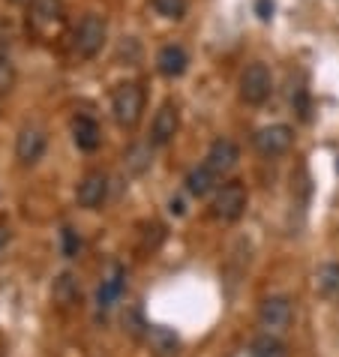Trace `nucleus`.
I'll list each match as a JSON object with an SVG mask.
<instances>
[{
  "mask_svg": "<svg viewBox=\"0 0 339 357\" xmlns=\"http://www.w3.org/2000/svg\"><path fill=\"white\" fill-rule=\"evenodd\" d=\"M273 93V75L264 63H249L241 75V99L246 105H262Z\"/></svg>",
  "mask_w": 339,
  "mask_h": 357,
  "instance_id": "f03ea898",
  "label": "nucleus"
},
{
  "mask_svg": "<svg viewBox=\"0 0 339 357\" xmlns=\"http://www.w3.org/2000/svg\"><path fill=\"white\" fill-rule=\"evenodd\" d=\"M6 243H9V228H6L3 222H0V252L6 250Z\"/></svg>",
  "mask_w": 339,
  "mask_h": 357,
  "instance_id": "bb28decb",
  "label": "nucleus"
},
{
  "mask_svg": "<svg viewBox=\"0 0 339 357\" xmlns=\"http://www.w3.org/2000/svg\"><path fill=\"white\" fill-rule=\"evenodd\" d=\"M112 112H114V121L126 126V130L138 126V121H142V114H144V87L135 82L121 84L112 96Z\"/></svg>",
  "mask_w": 339,
  "mask_h": 357,
  "instance_id": "f257e3e1",
  "label": "nucleus"
},
{
  "mask_svg": "<svg viewBox=\"0 0 339 357\" xmlns=\"http://www.w3.org/2000/svg\"><path fill=\"white\" fill-rule=\"evenodd\" d=\"M246 202H249V195H246V186L241 181L225 183L213 198V216L216 220H223V222L241 220L243 211H246Z\"/></svg>",
  "mask_w": 339,
  "mask_h": 357,
  "instance_id": "20e7f679",
  "label": "nucleus"
},
{
  "mask_svg": "<svg viewBox=\"0 0 339 357\" xmlns=\"http://www.w3.org/2000/svg\"><path fill=\"white\" fill-rule=\"evenodd\" d=\"M13 84H15V66L3 52H0V93H9Z\"/></svg>",
  "mask_w": 339,
  "mask_h": 357,
  "instance_id": "4be33fe9",
  "label": "nucleus"
},
{
  "mask_svg": "<svg viewBox=\"0 0 339 357\" xmlns=\"http://www.w3.org/2000/svg\"><path fill=\"white\" fill-rule=\"evenodd\" d=\"M315 289L331 301H339V264H324L315 273Z\"/></svg>",
  "mask_w": 339,
  "mask_h": 357,
  "instance_id": "dca6fc26",
  "label": "nucleus"
},
{
  "mask_svg": "<svg viewBox=\"0 0 339 357\" xmlns=\"http://www.w3.org/2000/svg\"><path fill=\"white\" fill-rule=\"evenodd\" d=\"M45 153V132L39 126H24L15 138V156L22 165H36Z\"/></svg>",
  "mask_w": 339,
  "mask_h": 357,
  "instance_id": "6e6552de",
  "label": "nucleus"
},
{
  "mask_svg": "<svg viewBox=\"0 0 339 357\" xmlns=\"http://www.w3.org/2000/svg\"><path fill=\"white\" fill-rule=\"evenodd\" d=\"M255 13H258L262 22H267V18L273 15V3H271V0H255Z\"/></svg>",
  "mask_w": 339,
  "mask_h": 357,
  "instance_id": "a878e982",
  "label": "nucleus"
},
{
  "mask_svg": "<svg viewBox=\"0 0 339 357\" xmlns=\"http://www.w3.org/2000/svg\"><path fill=\"white\" fill-rule=\"evenodd\" d=\"M73 138L78 144V151H96L99 142H103V132H99V123L91 117H75L73 121Z\"/></svg>",
  "mask_w": 339,
  "mask_h": 357,
  "instance_id": "2eb2a0df",
  "label": "nucleus"
},
{
  "mask_svg": "<svg viewBox=\"0 0 339 357\" xmlns=\"http://www.w3.org/2000/svg\"><path fill=\"white\" fill-rule=\"evenodd\" d=\"M144 342L153 357H177L181 354V336L168 327H147Z\"/></svg>",
  "mask_w": 339,
  "mask_h": 357,
  "instance_id": "f8f14e48",
  "label": "nucleus"
},
{
  "mask_svg": "<svg viewBox=\"0 0 339 357\" xmlns=\"http://www.w3.org/2000/svg\"><path fill=\"white\" fill-rule=\"evenodd\" d=\"M15 3H31V0H15Z\"/></svg>",
  "mask_w": 339,
  "mask_h": 357,
  "instance_id": "c756f323",
  "label": "nucleus"
},
{
  "mask_svg": "<svg viewBox=\"0 0 339 357\" xmlns=\"http://www.w3.org/2000/svg\"><path fill=\"white\" fill-rule=\"evenodd\" d=\"M63 15H66L63 0H31V24L36 33L48 36V33L61 31Z\"/></svg>",
  "mask_w": 339,
  "mask_h": 357,
  "instance_id": "423d86ee",
  "label": "nucleus"
},
{
  "mask_svg": "<svg viewBox=\"0 0 339 357\" xmlns=\"http://www.w3.org/2000/svg\"><path fill=\"white\" fill-rule=\"evenodd\" d=\"M237 160H241V151H237V144L232 138H216L211 144V151H207V165L216 174H228L237 165Z\"/></svg>",
  "mask_w": 339,
  "mask_h": 357,
  "instance_id": "9b49d317",
  "label": "nucleus"
},
{
  "mask_svg": "<svg viewBox=\"0 0 339 357\" xmlns=\"http://www.w3.org/2000/svg\"><path fill=\"white\" fill-rule=\"evenodd\" d=\"M253 144L262 156H282V153L292 151L294 130L285 126V123H271V126H264V130H258L253 135Z\"/></svg>",
  "mask_w": 339,
  "mask_h": 357,
  "instance_id": "39448f33",
  "label": "nucleus"
},
{
  "mask_svg": "<svg viewBox=\"0 0 339 357\" xmlns=\"http://www.w3.org/2000/svg\"><path fill=\"white\" fill-rule=\"evenodd\" d=\"M151 6L156 9V15L168 18V22H181L186 15V0H151Z\"/></svg>",
  "mask_w": 339,
  "mask_h": 357,
  "instance_id": "a211bd4d",
  "label": "nucleus"
},
{
  "mask_svg": "<svg viewBox=\"0 0 339 357\" xmlns=\"http://www.w3.org/2000/svg\"><path fill=\"white\" fill-rule=\"evenodd\" d=\"M105 195H108V177L103 172L84 174L82 183H78V190H75L78 204L87 207V211H96V207L105 202Z\"/></svg>",
  "mask_w": 339,
  "mask_h": 357,
  "instance_id": "1a4fd4ad",
  "label": "nucleus"
},
{
  "mask_svg": "<svg viewBox=\"0 0 339 357\" xmlns=\"http://www.w3.org/2000/svg\"><path fill=\"white\" fill-rule=\"evenodd\" d=\"M249 351H253L255 357H288L285 342L279 340V336H273V333H262L253 342V349H249Z\"/></svg>",
  "mask_w": 339,
  "mask_h": 357,
  "instance_id": "f3484780",
  "label": "nucleus"
},
{
  "mask_svg": "<svg viewBox=\"0 0 339 357\" xmlns=\"http://www.w3.org/2000/svg\"><path fill=\"white\" fill-rule=\"evenodd\" d=\"M292 319H294V310H292L288 297H267V301H262V306H258V321L273 333L285 331V327L292 324Z\"/></svg>",
  "mask_w": 339,
  "mask_h": 357,
  "instance_id": "0eeeda50",
  "label": "nucleus"
},
{
  "mask_svg": "<svg viewBox=\"0 0 339 357\" xmlns=\"http://www.w3.org/2000/svg\"><path fill=\"white\" fill-rule=\"evenodd\" d=\"M163 241H165V228L159 225V222H151V225L144 228V234H142V246H144V250H151V252H153Z\"/></svg>",
  "mask_w": 339,
  "mask_h": 357,
  "instance_id": "5701e85b",
  "label": "nucleus"
},
{
  "mask_svg": "<svg viewBox=\"0 0 339 357\" xmlns=\"http://www.w3.org/2000/svg\"><path fill=\"white\" fill-rule=\"evenodd\" d=\"M54 301L63 303V306H69V303L78 301V285H75V280H73L69 273H63L61 280L54 282Z\"/></svg>",
  "mask_w": 339,
  "mask_h": 357,
  "instance_id": "aec40b11",
  "label": "nucleus"
},
{
  "mask_svg": "<svg viewBox=\"0 0 339 357\" xmlns=\"http://www.w3.org/2000/svg\"><path fill=\"white\" fill-rule=\"evenodd\" d=\"M123 324H126V331L133 336H144L147 327H151V324H144V319H142V312H138V310H129L123 315Z\"/></svg>",
  "mask_w": 339,
  "mask_h": 357,
  "instance_id": "b1692460",
  "label": "nucleus"
},
{
  "mask_svg": "<svg viewBox=\"0 0 339 357\" xmlns=\"http://www.w3.org/2000/svg\"><path fill=\"white\" fill-rule=\"evenodd\" d=\"M219 177H223V174H216L207 162H204V165H198V168H193V172L186 174V192H189V195H195V198L211 195V192L216 190Z\"/></svg>",
  "mask_w": 339,
  "mask_h": 357,
  "instance_id": "4468645a",
  "label": "nucleus"
},
{
  "mask_svg": "<svg viewBox=\"0 0 339 357\" xmlns=\"http://www.w3.org/2000/svg\"><path fill=\"white\" fill-rule=\"evenodd\" d=\"M78 250H82V237H78L73 228H63V255H69V259H75Z\"/></svg>",
  "mask_w": 339,
  "mask_h": 357,
  "instance_id": "393cba45",
  "label": "nucleus"
},
{
  "mask_svg": "<svg viewBox=\"0 0 339 357\" xmlns=\"http://www.w3.org/2000/svg\"><path fill=\"white\" fill-rule=\"evenodd\" d=\"M172 213L181 216V213H183V202H172Z\"/></svg>",
  "mask_w": 339,
  "mask_h": 357,
  "instance_id": "cd10ccee",
  "label": "nucleus"
},
{
  "mask_svg": "<svg viewBox=\"0 0 339 357\" xmlns=\"http://www.w3.org/2000/svg\"><path fill=\"white\" fill-rule=\"evenodd\" d=\"M234 357H255L253 351H241V354H234Z\"/></svg>",
  "mask_w": 339,
  "mask_h": 357,
  "instance_id": "c85d7f7f",
  "label": "nucleus"
},
{
  "mask_svg": "<svg viewBox=\"0 0 339 357\" xmlns=\"http://www.w3.org/2000/svg\"><path fill=\"white\" fill-rule=\"evenodd\" d=\"M121 291H123V273H114L112 280H105L103 289H99V306L108 310V306H112L117 297H121Z\"/></svg>",
  "mask_w": 339,
  "mask_h": 357,
  "instance_id": "6ab92c4d",
  "label": "nucleus"
},
{
  "mask_svg": "<svg viewBox=\"0 0 339 357\" xmlns=\"http://www.w3.org/2000/svg\"><path fill=\"white\" fill-rule=\"evenodd\" d=\"M189 66V54L183 45H165L163 52L156 54V69L163 73L165 78H181Z\"/></svg>",
  "mask_w": 339,
  "mask_h": 357,
  "instance_id": "ddd939ff",
  "label": "nucleus"
},
{
  "mask_svg": "<svg viewBox=\"0 0 339 357\" xmlns=\"http://www.w3.org/2000/svg\"><path fill=\"white\" fill-rule=\"evenodd\" d=\"M126 165H129V172L142 174L144 168L151 165V147H147V144H135L133 151L126 153Z\"/></svg>",
  "mask_w": 339,
  "mask_h": 357,
  "instance_id": "412c9836",
  "label": "nucleus"
},
{
  "mask_svg": "<svg viewBox=\"0 0 339 357\" xmlns=\"http://www.w3.org/2000/svg\"><path fill=\"white\" fill-rule=\"evenodd\" d=\"M105 45V18L99 15H84L82 24H78L75 31V39H73V48L78 57H96L99 52H103Z\"/></svg>",
  "mask_w": 339,
  "mask_h": 357,
  "instance_id": "7ed1b4c3",
  "label": "nucleus"
},
{
  "mask_svg": "<svg viewBox=\"0 0 339 357\" xmlns=\"http://www.w3.org/2000/svg\"><path fill=\"white\" fill-rule=\"evenodd\" d=\"M177 130H181V112H177L174 102H165V105L156 112V117H153L151 142L163 147V144H168V142H172V138L177 135Z\"/></svg>",
  "mask_w": 339,
  "mask_h": 357,
  "instance_id": "9d476101",
  "label": "nucleus"
}]
</instances>
